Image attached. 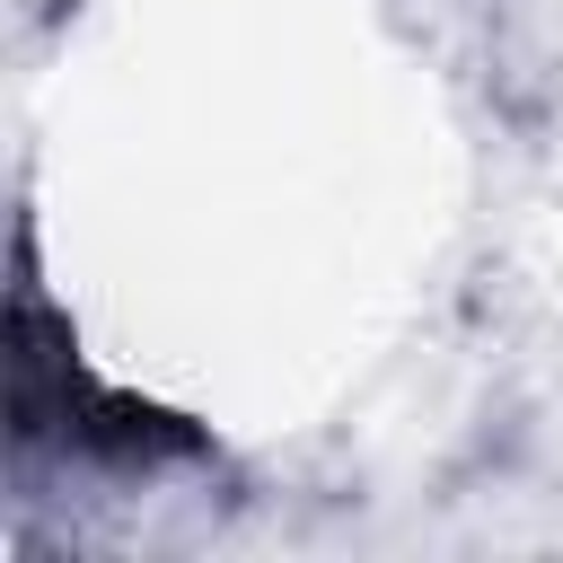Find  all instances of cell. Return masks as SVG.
Instances as JSON below:
<instances>
[{
	"mask_svg": "<svg viewBox=\"0 0 563 563\" xmlns=\"http://www.w3.org/2000/svg\"><path fill=\"white\" fill-rule=\"evenodd\" d=\"M9 422H18V440H62V449H79L97 466L211 457V440L185 413L132 396V387H106L79 361L70 325L44 308V290L26 273V238H18V290H9Z\"/></svg>",
	"mask_w": 563,
	"mask_h": 563,
	"instance_id": "1",
	"label": "cell"
}]
</instances>
